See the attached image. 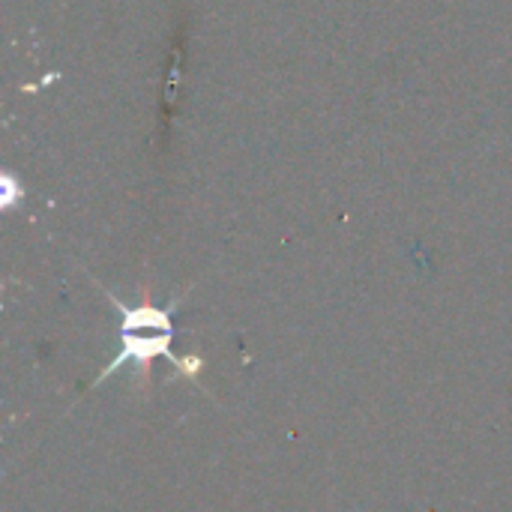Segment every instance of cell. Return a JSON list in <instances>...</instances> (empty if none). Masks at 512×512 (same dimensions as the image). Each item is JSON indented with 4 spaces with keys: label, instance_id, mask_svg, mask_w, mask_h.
Returning a JSON list of instances; mask_svg holds the SVG:
<instances>
[{
    "label": "cell",
    "instance_id": "obj_1",
    "mask_svg": "<svg viewBox=\"0 0 512 512\" xmlns=\"http://www.w3.org/2000/svg\"><path fill=\"white\" fill-rule=\"evenodd\" d=\"M108 300H111V306L117 309V318H120V348H117V357L96 378V384H102L105 378L117 375L120 366H150L156 357H168L189 378L198 375L201 360H195V357L180 360V357L171 354V339H174L171 312L177 309L180 300H174L168 309H156V306H126L114 294H108Z\"/></svg>",
    "mask_w": 512,
    "mask_h": 512
},
{
    "label": "cell",
    "instance_id": "obj_2",
    "mask_svg": "<svg viewBox=\"0 0 512 512\" xmlns=\"http://www.w3.org/2000/svg\"><path fill=\"white\" fill-rule=\"evenodd\" d=\"M3 186H6V192H3V207H12L15 198H21V189L12 183V177H3Z\"/></svg>",
    "mask_w": 512,
    "mask_h": 512
}]
</instances>
